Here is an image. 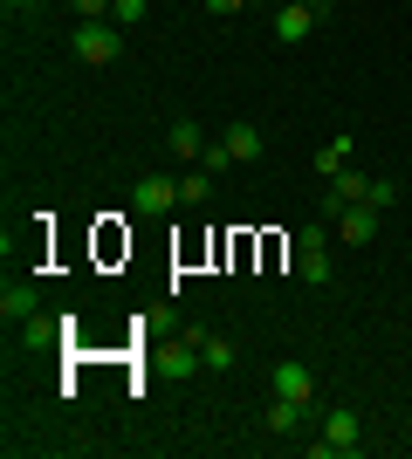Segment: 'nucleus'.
I'll use <instances>...</instances> for the list:
<instances>
[{
    "label": "nucleus",
    "instance_id": "nucleus-8",
    "mask_svg": "<svg viewBox=\"0 0 412 459\" xmlns=\"http://www.w3.org/2000/svg\"><path fill=\"white\" fill-rule=\"evenodd\" d=\"M0 316H7V329L14 323H41V295L28 281H7V295H0Z\"/></svg>",
    "mask_w": 412,
    "mask_h": 459
},
{
    "label": "nucleus",
    "instance_id": "nucleus-21",
    "mask_svg": "<svg viewBox=\"0 0 412 459\" xmlns=\"http://www.w3.org/2000/svg\"><path fill=\"white\" fill-rule=\"evenodd\" d=\"M295 7H316V14H323V7H330V0H295Z\"/></svg>",
    "mask_w": 412,
    "mask_h": 459
},
{
    "label": "nucleus",
    "instance_id": "nucleus-2",
    "mask_svg": "<svg viewBox=\"0 0 412 459\" xmlns=\"http://www.w3.org/2000/svg\"><path fill=\"white\" fill-rule=\"evenodd\" d=\"M357 446H364L357 411H330V419H323V439H310V459H351Z\"/></svg>",
    "mask_w": 412,
    "mask_h": 459
},
{
    "label": "nucleus",
    "instance_id": "nucleus-20",
    "mask_svg": "<svg viewBox=\"0 0 412 459\" xmlns=\"http://www.w3.org/2000/svg\"><path fill=\"white\" fill-rule=\"evenodd\" d=\"M76 14L83 21H110V0H76Z\"/></svg>",
    "mask_w": 412,
    "mask_h": 459
},
{
    "label": "nucleus",
    "instance_id": "nucleus-7",
    "mask_svg": "<svg viewBox=\"0 0 412 459\" xmlns=\"http://www.w3.org/2000/svg\"><path fill=\"white\" fill-rule=\"evenodd\" d=\"M295 274H302L310 288L330 281V240H295Z\"/></svg>",
    "mask_w": 412,
    "mask_h": 459
},
{
    "label": "nucleus",
    "instance_id": "nucleus-15",
    "mask_svg": "<svg viewBox=\"0 0 412 459\" xmlns=\"http://www.w3.org/2000/svg\"><path fill=\"white\" fill-rule=\"evenodd\" d=\"M199 357H206V370H234V343H227V336H214V329L199 336Z\"/></svg>",
    "mask_w": 412,
    "mask_h": 459
},
{
    "label": "nucleus",
    "instance_id": "nucleus-19",
    "mask_svg": "<svg viewBox=\"0 0 412 459\" xmlns=\"http://www.w3.org/2000/svg\"><path fill=\"white\" fill-rule=\"evenodd\" d=\"M199 7H206V14H214V21H227V14H241L248 0H199Z\"/></svg>",
    "mask_w": 412,
    "mask_h": 459
},
{
    "label": "nucleus",
    "instance_id": "nucleus-3",
    "mask_svg": "<svg viewBox=\"0 0 412 459\" xmlns=\"http://www.w3.org/2000/svg\"><path fill=\"white\" fill-rule=\"evenodd\" d=\"M172 206H179V178L152 172V178H137V186H131V212H137V220H165Z\"/></svg>",
    "mask_w": 412,
    "mask_h": 459
},
{
    "label": "nucleus",
    "instance_id": "nucleus-12",
    "mask_svg": "<svg viewBox=\"0 0 412 459\" xmlns=\"http://www.w3.org/2000/svg\"><path fill=\"white\" fill-rule=\"evenodd\" d=\"M165 144H172V158H179V165H199V152H206V137H199V124H186V117H179L172 131H165Z\"/></svg>",
    "mask_w": 412,
    "mask_h": 459
},
{
    "label": "nucleus",
    "instance_id": "nucleus-5",
    "mask_svg": "<svg viewBox=\"0 0 412 459\" xmlns=\"http://www.w3.org/2000/svg\"><path fill=\"white\" fill-rule=\"evenodd\" d=\"M364 192H372V178H364V172H337V178H330V192H323V220H337L344 206H357Z\"/></svg>",
    "mask_w": 412,
    "mask_h": 459
},
{
    "label": "nucleus",
    "instance_id": "nucleus-1",
    "mask_svg": "<svg viewBox=\"0 0 412 459\" xmlns=\"http://www.w3.org/2000/svg\"><path fill=\"white\" fill-rule=\"evenodd\" d=\"M69 56L90 62V69L118 62V56H124V28H118V21H83L76 35H69Z\"/></svg>",
    "mask_w": 412,
    "mask_h": 459
},
{
    "label": "nucleus",
    "instance_id": "nucleus-10",
    "mask_svg": "<svg viewBox=\"0 0 412 459\" xmlns=\"http://www.w3.org/2000/svg\"><path fill=\"white\" fill-rule=\"evenodd\" d=\"M310 28H316V7H295V0L275 7V41H302Z\"/></svg>",
    "mask_w": 412,
    "mask_h": 459
},
{
    "label": "nucleus",
    "instance_id": "nucleus-18",
    "mask_svg": "<svg viewBox=\"0 0 412 459\" xmlns=\"http://www.w3.org/2000/svg\"><path fill=\"white\" fill-rule=\"evenodd\" d=\"M364 199H372V206L385 212V206H392V199H399V186H392V178H372V192H364Z\"/></svg>",
    "mask_w": 412,
    "mask_h": 459
},
{
    "label": "nucleus",
    "instance_id": "nucleus-14",
    "mask_svg": "<svg viewBox=\"0 0 412 459\" xmlns=\"http://www.w3.org/2000/svg\"><path fill=\"white\" fill-rule=\"evenodd\" d=\"M214 199V172H186L179 178V206H206Z\"/></svg>",
    "mask_w": 412,
    "mask_h": 459
},
{
    "label": "nucleus",
    "instance_id": "nucleus-13",
    "mask_svg": "<svg viewBox=\"0 0 412 459\" xmlns=\"http://www.w3.org/2000/svg\"><path fill=\"white\" fill-rule=\"evenodd\" d=\"M310 165H316V178H337V172H351V137H330V144H323V152H316Z\"/></svg>",
    "mask_w": 412,
    "mask_h": 459
},
{
    "label": "nucleus",
    "instance_id": "nucleus-11",
    "mask_svg": "<svg viewBox=\"0 0 412 459\" xmlns=\"http://www.w3.org/2000/svg\"><path fill=\"white\" fill-rule=\"evenodd\" d=\"M302 411H310V404H295V398H275V404H268V419H261V425H268L275 439H295V432H302Z\"/></svg>",
    "mask_w": 412,
    "mask_h": 459
},
{
    "label": "nucleus",
    "instance_id": "nucleus-22",
    "mask_svg": "<svg viewBox=\"0 0 412 459\" xmlns=\"http://www.w3.org/2000/svg\"><path fill=\"white\" fill-rule=\"evenodd\" d=\"M7 7H14V14H28V7H35V0H7Z\"/></svg>",
    "mask_w": 412,
    "mask_h": 459
},
{
    "label": "nucleus",
    "instance_id": "nucleus-6",
    "mask_svg": "<svg viewBox=\"0 0 412 459\" xmlns=\"http://www.w3.org/2000/svg\"><path fill=\"white\" fill-rule=\"evenodd\" d=\"M275 398H295V404H310L316 398V377H310V364H295V357H289V364H275Z\"/></svg>",
    "mask_w": 412,
    "mask_h": 459
},
{
    "label": "nucleus",
    "instance_id": "nucleus-17",
    "mask_svg": "<svg viewBox=\"0 0 412 459\" xmlns=\"http://www.w3.org/2000/svg\"><path fill=\"white\" fill-rule=\"evenodd\" d=\"M227 165H234V152H227V144H220V137H214V144H206V152H199V172H227Z\"/></svg>",
    "mask_w": 412,
    "mask_h": 459
},
{
    "label": "nucleus",
    "instance_id": "nucleus-9",
    "mask_svg": "<svg viewBox=\"0 0 412 459\" xmlns=\"http://www.w3.org/2000/svg\"><path fill=\"white\" fill-rule=\"evenodd\" d=\"M220 144H227V152H234V165H255V158H261V144H268V137H261L255 124H241V117H234V124H227V131H220Z\"/></svg>",
    "mask_w": 412,
    "mask_h": 459
},
{
    "label": "nucleus",
    "instance_id": "nucleus-16",
    "mask_svg": "<svg viewBox=\"0 0 412 459\" xmlns=\"http://www.w3.org/2000/svg\"><path fill=\"white\" fill-rule=\"evenodd\" d=\"M145 14H152V0H110V21H118V28H137Z\"/></svg>",
    "mask_w": 412,
    "mask_h": 459
},
{
    "label": "nucleus",
    "instance_id": "nucleus-4",
    "mask_svg": "<svg viewBox=\"0 0 412 459\" xmlns=\"http://www.w3.org/2000/svg\"><path fill=\"white\" fill-rule=\"evenodd\" d=\"M378 220H385V212H378L372 199H357V206H344V212H337V233H344V247H364V240L378 233Z\"/></svg>",
    "mask_w": 412,
    "mask_h": 459
}]
</instances>
